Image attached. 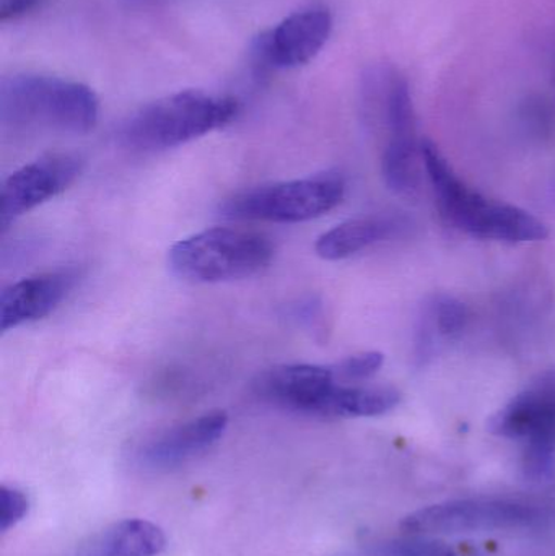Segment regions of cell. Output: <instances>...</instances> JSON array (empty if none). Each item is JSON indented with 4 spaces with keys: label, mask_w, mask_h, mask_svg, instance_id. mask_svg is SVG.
<instances>
[{
    "label": "cell",
    "mask_w": 555,
    "mask_h": 556,
    "mask_svg": "<svg viewBox=\"0 0 555 556\" xmlns=\"http://www.w3.org/2000/svg\"><path fill=\"white\" fill-rule=\"evenodd\" d=\"M338 382L332 366L280 365L260 372L253 381V392L267 404L318 417Z\"/></svg>",
    "instance_id": "9c48e42d"
},
{
    "label": "cell",
    "mask_w": 555,
    "mask_h": 556,
    "mask_svg": "<svg viewBox=\"0 0 555 556\" xmlns=\"http://www.w3.org/2000/svg\"><path fill=\"white\" fill-rule=\"evenodd\" d=\"M371 556H458L455 548L432 535L411 534L409 538L374 542Z\"/></svg>",
    "instance_id": "e0dca14e"
},
{
    "label": "cell",
    "mask_w": 555,
    "mask_h": 556,
    "mask_svg": "<svg viewBox=\"0 0 555 556\" xmlns=\"http://www.w3.org/2000/svg\"><path fill=\"white\" fill-rule=\"evenodd\" d=\"M227 427L228 415L215 410L166 428L140 444L137 463L146 469H175L211 450L224 437Z\"/></svg>",
    "instance_id": "30bf717a"
},
{
    "label": "cell",
    "mask_w": 555,
    "mask_h": 556,
    "mask_svg": "<svg viewBox=\"0 0 555 556\" xmlns=\"http://www.w3.org/2000/svg\"><path fill=\"white\" fill-rule=\"evenodd\" d=\"M331 31V12L325 7H308L286 16L270 29L261 41V51L274 67H300L321 52Z\"/></svg>",
    "instance_id": "8fae6325"
},
{
    "label": "cell",
    "mask_w": 555,
    "mask_h": 556,
    "mask_svg": "<svg viewBox=\"0 0 555 556\" xmlns=\"http://www.w3.org/2000/svg\"><path fill=\"white\" fill-rule=\"evenodd\" d=\"M400 222L384 217L354 218L326 231L315 244L325 261H342L396 235Z\"/></svg>",
    "instance_id": "4fadbf2b"
},
{
    "label": "cell",
    "mask_w": 555,
    "mask_h": 556,
    "mask_svg": "<svg viewBox=\"0 0 555 556\" xmlns=\"http://www.w3.org/2000/svg\"><path fill=\"white\" fill-rule=\"evenodd\" d=\"M80 280V270L62 269L23 278L10 285L0 296L2 332L49 316Z\"/></svg>",
    "instance_id": "7c38bea8"
},
{
    "label": "cell",
    "mask_w": 555,
    "mask_h": 556,
    "mask_svg": "<svg viewBox=\"0 0 555 556\" xmlns=\"http://www.w3.org/2000/svg\"><path fill=\"white\" fill-rule=\"evenodd\" d=\"M41 0H2L0 3V22L22 18L26 13L33 12Z\"/></svg>",
    "instance_id": "44dd1931"
},
{
    "label": "cell",
    "mask_w": 555,
    "mask_h": 556,
    "mask_svg": "<svg viewBox=\"0 0 555 556\" xmlns=\"http://www.w3.org/2000/svg\"><path fill=\"white\" fill-rule=\"evenodd\" d=\"M237 100L185 90L140 108L124 123L121 139L140 152L175 149L227 126L237 117Z\"/></svg>",
    "instance_id": "3957f363"
},
{
    "label": "cell",
    "mask_w": 555,
    "mask_h": 556,
    "mask_svg": "<svg viewBox=\"0 0 555 556\" xmlns=\"http://www.w3.org/2000/svg\"><path fill=\"white\" fill-rule=\"evenodd\" d=\"M424 168L440 215L450 227L482 240L533 243L550 237L540 218L524 208L492 201L469 188L430 140H422Z\"/></svg>",
    "instance_id": "6da1fadb"
},
{
    "label": "cell",
    "mask_w": 555,
    "mask_h": 556,
    "mask_svg": "<svg viewBox=\"0 0 555 556\" xmlns=\"http://www.w3.org/2000/svg\"><path fill=\"white\" fill-rule=\"evenodd\" d=\"M547 511L533 503L507 498L453 500L427 506L404 518L403 531L419 535H459L518 531L546 521Z\"/></svg>",
    "instance_id": "52a82bcc"
},
{
    "label": "cell",
    "mask_w": 555,
    "mask_h": 556,
    "mask_svg": "<svg viewBox=\"0 0 555 556\" xmlns=\"http://www.w3.org/2000/svg\"><path fill=\"white\" fill-rule=\"evenodd\" d=\"M401 394L384 386L338 384L319 410V418H370L388 414L400 404Z\"/></svg>",
    "instance_id": "9a60e30c"
},
{
    "label": "cell",
    "mask_w": 555,
    "mask_h": 556,
    "mask_svg": "<svg viewBox=\"0 0 555 556\" xmlns=\"http://www.w3.org/2000/svg\"><path fill=\"white\" fill-rule=\"evenodd\" d=\"M100 101L87 85L49 75H13L0 85V123L10 129L87 134L97 126Z\"/></svg>",
    "instance_id": "7a4b0ae2"
},
{
    "label": "cell",
    "mask_w": 555,
    "mask_h": 556,
    "mask_svg": "<svg viewBox=\"0 0 555 556\" xmlns=\"http://www.w3.org/2000/svg\"><path fill=\"white\" fill-rule=\"evenodd\" d=\"M344 195V178L338 173H323L244 189L224 202L222 214L234 220L302 224L328 214Z\"/></svg>",
    "instance_id": "5b68a950"
},
{
    "label": "cell",
    "mask_w": 555,
    "mask_h": 556,
    "mask_svg": "<svg viewBox=\"0 0 555 556\" xmlns=\"http://www.w3.org/2000/svg\"><path fill=\"white\" fill-rule=\"evenodd\" d=\"M165 544L159 526L146 519H124L98 535L84 556H159Z\"/></svg>",
    "instance_id": "5bb4252c"
},
{
    "label": "cell",
    "mask_w": 555,
    "mask_h": 556,
    "mask_svg": "<svg viewBox=\"0 0 555 556\" xmlns=\"http://www.w3.org/2000/svg\"><path fill=\"white\" fill-rule=\"evenodd\" d=\"M81 169L84 160L75 153H51L12 173L2 186V230L5 231L16 218L71 188L81 175Z\"/></svg>",
    "instance_id": "ba28073f"
},
{
    "label": "cell",
    "mask_w": 555,
    "mask_h": 556,
    "mask_svg": "<svg viewBox=\"0 0 555 556\" xmlns=\"http://www.w3.org/2000/svg\"><path fill=\"white\" fill-rule=\"evenodd\" d=\"M383 363L384 356L380 352H362L348 356L332 366V369H335L336 379L342 384H361L374 378Z\"/></svg>",
    "instance_id": "ac0fdd59"
},
{
    "label": "cell",
    "mask_w": 555,
    "mask_h": 556,
    "mask_svg": "<svg viewBox=\"0 0 555 556\" xmlns=\"http://www.w3.org/2000/svg\"><path fill=\"white\" fill-rule=\"evenodd\" d=\"M466 323H468V309L462 301L449 294L433 298L432 303L427 304L420 319L416 342L417 358L426 362L436 350L437 339H453L459 336Z\"/></svg>",
    "instance_id": "2e32d148"
},
{
    "label": "cell",
    "mask_w": 555,
    "mask_h": 556,
    "mask_svg": "<svg viewBox=\"0 0 555 556\" xmlns=\"http://www.w3.org/2000/svg\"><path fill=\"white\" fill-rule=\"evenodd\" d=\"M29 502L25 493L12 486L0 489V531L15 528L28 515Z\"/></svg>",
    "instance_id": "d6986e66"
},
{
    "label": "cell",
    "mask_w": 555,
    "mask_h": 556,
    "mask_svg": "<svg viewBox=\"0 0 555 556\" xmlns=\"http://www.w3.org/2000/svg\"><path fill=\"white\" fill-rule=\"evenodd\" d=\"M489 430L524 446V470L530 479L551 476L555 466V369L518 392L491 418Z\"/></svg>",
    "instance_id": "8992f818"
},
{
    "label": "cell",
    "mask_w": 555,
    "mask_h": 556,
    "mask_svg": "<svg viewBox=\"0 0 555 556\" xmlns=\"http://www.w3.org/2000/svg\"><path fill=\"white\" fill-rule=\"evenodd\" d=\"M273 260L274 244L266 235L240 228H209L168 251L173 273L194 283L243 280L266 270Z\"/></svg>",
    "instance_id": "277c9868"
},
{
    "label": "cell",
    "mask_w": 555,
    "mask_h": 556,
    "mask_svg": "<svg viewBox=\"0 0 555 556\" xmlns=\"http://www.w3.org/2000/svg\"><path fill=\"white\" fill-rule=\"evenodd\" d=\"M289 316L302 326L318 329L323 320L321 303L316 298L297 301L295 304H290Z\"/></svg>",
    "instance_id": "ffe728a7"
}]
</instances>
